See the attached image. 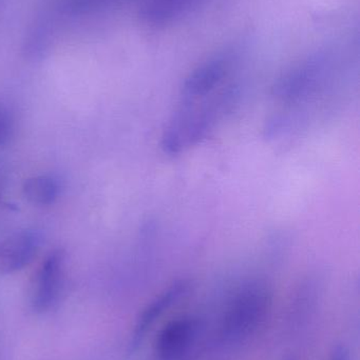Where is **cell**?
Returning <instances> with one entry per match:
<instances>
[{"instance_id": "cell-3", "label": "cell", "mask_w": 360, "mask_h": 360, "mask_svg": "<svg viewBox=\"0 0 360 360\" xmlns=\"http://www.w3.org/2000/svg\"><path fill=\"white\" fill-rule=\"evenodd\" d=\"M272 306V292L266 283L249 281L242 285L228 304L218 330V342L236 349L255 335Z\"/></svg>"}, {"instance_id": "cell-11", "label": "cell", "mask_w": 360, "mask_h": 360, "mask_svg": "<svg viewBox=\"0 0 360 360\" xmlns=\"http://www.w3.org/2000/svg\"><path fill=\"white\" fill-rule=\"evenodd\" d=\"M112 0H70L69 6L73 12L87 13L101 8Z\"/></svg>"}, {"instance_id": "cell-2", "label": "cell", "mask_w": 360, "mask_h": 360, "mask_svg": "<svg viewBox=\"0 0 360 360\" xmlns=\"http://www.w3.org/2000/svg\"><path fill=\"white\" fill-rule=\"evenodd\" d=\"M242 86L238 75L204 94L180 97L162 135L163 151L179 155L211 136L238 105Z\"/></svg>"}, {"instance_id": "cell-9", "label": "cell", "mask_w": 360, "mask_h": 360, "mask_svg": "<svg viewBox=\"0 0 360 360\" xmlns=\"http://www.w3.org/2000/svg\"><path fill=\"white\" fill-rule=\"evenodd\" d=\"M23 196L34 205H50L56 201L59 186L56 180L46 175L30 177L23 182Z\"/></svg>"}, {"instance_id": "cell-6", "label": "cell", "mask_w": 360, "mask_h": 360, "mask_svg": "<svg viewBox=\"0 0 360 360\" xmlns=\"http://www.w3.org/2000/svg\"><path fill=\"white\" fill-rule=\"evenodd\" d=\"M190 283L187 281H175L145 307L137 317L135 329L131 334L129 344V351L131 353L135 352L141 347L156 321L186 295Z\"/></svg>"}, {"instance_id": "cell-8", "label": "cell", "mask_w": 360, "mask_h": 360, "mask_svg": "<svg viewBox=\"0 0 360 360\" xmlns=\"http://www.w3.org/2000/svg\"><path fill=\"white\" fill-rule=\"evenodd\" d=\"M203 0H146L139 11L144 23L151 27H168L192 12Z\"/></svg>"}, {"instance_id": "cell-7", "label": "cell", "mask_w": 360, "mask_h": 360, "mask_svg": "<svg viewBox=\"0 0 360 360\" xmlns=\"http://www.w3.org/2000/svg\"><path fill=\"white\" fill-rule=\"evenodd\" d=\"M40 247V236L31 230L15 233L0 245V273L19 272L33 262Z\"/></svg>"}, {"instance_id": "cell-13", "label": "cell", "mask_w": 360, "mask_h": 360, "mask_svg": "<svg viewBox=\"0 0 360 360\" xmlns=\"http://www.w3.org/2000/svg\"><path fill=\"white\" fill-rule=\"evenodd\" d=\"M285 360H296L295 359H293V357H289V359H285Z\"/></svg>"}, {"instance_id": "cell-10", "label": "cell", "mask_w": 360, "mask_h": 360, "mask_svg": "<svg viewBox=\"0 0 360 360\" xmlns=\"http://www.w3.org/2000/svg\"><path fill=\"white\" fill-rule=\"evenodd\" d=\"M14 134V122L10 112L0 105V146L10 143Z\"/></svg>"}, {"instance_id": "cell-1", "label": "cell", "mask_w": 360, "mask_h": 360, "mask_svg": "<svg viewBox=\"0 0 360 360\" xmlns=\"http://www.w3.org/2000/svg\"><path fill=\"white\" fill-rule=\"evenodd\" d=\"M342 67L340 50L325 46L285 70L273 86L278 109L268 118L266 135L276 139L308 124L316 103L333 89Z\"/></svg>"}, {"instance_id": "cell-5", "label": "cell", "mask_w": 360, "mask_h": 360, "mask_svg": "<svg viewBox=\"0 0 360 360\" xmlns=\"http://www.w3.org/2000/svg\"><path fill=\"white\" fill-rule=\"evenodd\" d=\"M66 254L63 250L51 252L40 264L34 279L32 307L37 313L50 310L58 300L63 287Z\"/></svg>"}, {"instance_id": "cell-4", "label": "cell", "mask_w": 360, "mask_h": 360, "mask_svg": "<svg viewBox=\"0 0 360 360\" xmlns=\"http://www.w3.org/2000/svg\"><path fill=\"white\" fill-rule=\"evenodd\" d=\"M201 321L186 315L169 321L156 338V352L161 360H183L200 336Z\"/></svg>"}, {"instance_id": "cell-12", "label": "cell", "mask_w": 360, "mask_h": 360, "mask_svg": "<svg viewBox=\"0 0 360 360\" xmlns=\"http://www.w3.org/2000/svg\"><path fill=\"white\" fill-rule=\"evenodd\" d=\"M329 360H352L350 349L346 345H336L330 353Z\"/></svg>"}]
</instances>
